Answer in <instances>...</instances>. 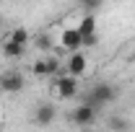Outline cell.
I'll list each match as a JSON object with an SVG mask.
<instances>
[{"label": "cell", "instance_id": "cell-5", "mask_svg": "<svg viewBox=\"0 0 135 132\" xmlns=\"http://www.w3.org/2000/svg\"><path fill=\"white\" fill-rule=\"evenodd\" d=\"M57 47H60L62 52H68V54L81 52V47H83V36L78 34L75 26H65V29L60 31V36H57Z\"/></svg>", "mask_w": 135, "mask_h": 132}, {"label": "cell", "instance_id": "cell-2", "mask_svg": "<svg viewBox=\"0 0 135 132\" xmlns=\"http://www.w3.org/2000/svg\"><path fill=\"white\" fill-rule=\"evenodd\" d=\"M114 99H117V88H114L112 83H94L91 91L86 93L83 104L94 106V109H99V106H104V104H112Z\"/></svg>", "mask_w": 135, "mask_h": 132}, {"label": "cell", "instance_id": "cell-14", "mask_svg": "<svg viewBox=\"0 0 135 132\" xmlns=\"http://www.w3.org/2000/svg\"><path fill=\"white\" fill-rule=\"evenodd\" d=\"M78 132H96L94 127H83V130H78Z\"/></svg>", "mask_w": 135, "mask_h": 132}, {"label": "cell", "instance_id": "cell-11", "mask_svg": "<svg viewBox=\"0 0 135 132\" xmlns=\"http://www.w3.org/2000/svg\"><path fill=\"white\" fill-rule=\"evenodd\" d=\"M3 54L11 57V60H18L26 54V47H18V44H3Z\"/></svg>", "mask_w": 135, "mask_h": 132}, {"label": "cell", "instance_id": "cell-3", "mask_svg": "<svg viewBox=\"0 0 135 132\" xmlns=\"http://www.w3.org/2000/svg\"><path fill=\"white\" fill-rule=\"evenodd\" d=\"M88 70H91V60H88L86 52H73V54H68L65 75L75 78V80H81L83 75H88Z\"/></svg>", "mask_w": 135, "mask_h": 132}, {"label": "cell", "instance_id": "cell-13", "mask_svg": "<svg viewBox=\"0 0 135 132\" xmlns=\"http://www.w3.org/2000/svg\"><path fill=\"white\" fill-rule=\"evenodd\" d=\"M99 44V34H94V36H86L83 39V47H96Z\"/></svg>", "mask_w": 135, "mask_h": 132}, {"label": "cell", "instance_id": "cell-4", "mask_svg": "<svg viewBox=\"0 0 135 132\" xmlns=\"http://www.w3.org/2000/svg\"><path fill=\"white\" fill-rule=\"evenodd\" d=\"M60 67H62V62L55 54H47V57H39L36 62H31V75L34 78H47V80H52L60 73Z\"/></svg>", "mask_w": 135, "mask_h": 132}, {"label": "cell", "instance_id": "cell-12", "mask_svg": "<svg viewBox=\"0 0 135 132\" xmlns=\"http://www.w3.org/2000/svg\"><path fill=\"white\" fill-rule=\"evenodd\" d=\"M109 127H112L114 132H122L125 130V122H122L119 116H112V119H109Z\"/></svg>", "mask_w": 135, "mask_h": 132}, {"label": "cell", "instance_id": "cell-7", "mask_svg": "<svg viewBox=\"0 0 135 132\" xmlns=\"http://www.w3.org/2000/svg\"><path fill=\"white\" fill-rule=\"evenodd\" d=\"M94 119H96V109H94V106H88V104H78V106L70 111V122H73V124H78V130L91 127V124H94Z\"/></svg>", "mask_w": 135, "mask_h": 132}, {"label": "cell", "instance_id": "cell-9", "mask_svg": "<svg viewBox=\"0 0 135 132\" xmlns=\"http://www.w3.org/2000/svg\"><path fill=\"white\" fill-rule=\"evenodd\" d=\"M29 31H26V26H16V29H11V31L5 34V39H3V44H18V47H26L29 44Z\"/></svg>", "mask_w": 135, "mask_h": 132}, {"label": "cell", "instance_id": "cell-6", "mask_svg": "<svg viewBox=\"0 0 135 132\" xmlns=\"http://www.w3.org/2000/svg\"><path fill=\"white\" fill-rule=\"evenodd\" d=\"M23 85H26V78L21 70H8L0 75V91H5V93H18V91H23Z\"/></svg>", "mask_w": 135, "mask_h": 132}, {"label": "cell", "instance_id": "cell-8", "mask_svg": "<svg viewBox=\"0 0 135 132\" xmlns=\"http://www.w3.org/2000/svg\"><path fill=\"white\" fill-rule=\"evenodd\" d=\"M55 116H57V106H55L52 101H42V104H36V109H34V124H39V127H50L52 122H55Z\"/></svg>", "mask_w": 135, "mask_h": 132}, {"label": "cell", "instance_id": "cell-1", "mask_svg": "<svg viewBox=\"0 0 135 132\" xmlns=\"http://www.w3.org/2000/svg\"><path fill=\"white\" fill-rule=\"evenodd\" d=\"M50 85V101H70L78 96V80L75 78H70L65 73H60V75H55L52 80H47Z\"/></svg>", "mask_w": 135, "mask_h": 132}, {"label": "cell", "instance_id": "cell-10", "mask_svg": "<svg viewBox=\"0 0 135 132\" xmlns=\"http://www.w3.org/2000/svg\"><path fill=\"white\" fill-rule=\"evenodd\" d=\"M75 29H78V34L81 36H94L96 34V16H91V13H86V16H81V21L75 23Z\"/></svg>", "mask_w": 135, "mask_h": 132}]
</instances>
